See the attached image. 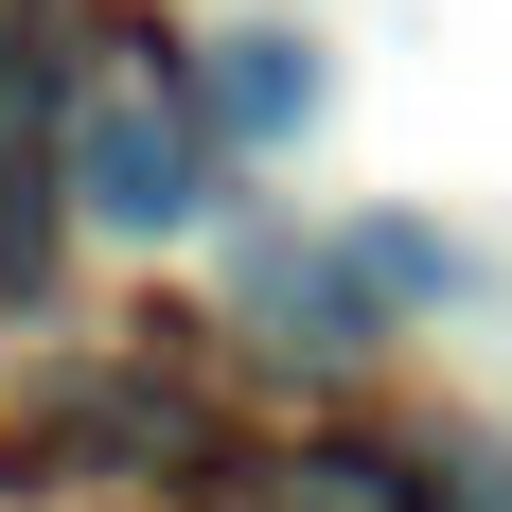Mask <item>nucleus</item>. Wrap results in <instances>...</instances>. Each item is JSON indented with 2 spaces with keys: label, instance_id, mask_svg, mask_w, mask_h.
<instances>
[{
  "label": "nucleus",
  "instance_id": "nucleus-3",
  "mask_svg": "<svg viewBox=\"0 0 512 512\" xmlns=\"http://www.w3.org/2000/svg\"><path fill=\"white\" fill-rule=\"evenodd\" d=\"M336 265H354V301H477V265L424 230V212H354L336 230Z\"/></svg>",
  "mask_w": 512,
  "mask_h": 512
},
{
  "label": "nucleus",
  "instance_id": "nucleus-5",
  "mask_svg": "<svg viewBox=\"0 0 512 512\" xmlns=\"http://www.w3.org/2000/svg\"><path fill=\"white\" fill-rule=\"evenodd\" d=\"M477 512H512V495H477Z\"/></svg>",
  "mask_w": 512,
  "mask_h": 512
},
{
  "label": "nucleus",
  "instance_id": "nucleus-4",
  "mask_svg": "<svg viewBox=\"0 0 512 512\" xmlns=\"http://www.w3.org/2000/svg\"><path fill=\"white\" fill-rule=\"evenodd\" d=\"M230 512H442L424 477H389V460H354V442H318V460H265Z\"/></svg>",
  "mask_w": 512,
  "mask_h": 512
},
{
  "label": "nucleus",
  "instance_id": "nucleus-2",
  "mask_svg": "<svg viewBox=\"0 0 512 512\" xmlns=\"http://www.w3.org/2000/svg\"><path fill=\"white\" fill-rule=\"evenodd\" d=\"M195 124H212V142H301V124H318V36L248 18V36L195 71Z\"/></svg>",
  "mask_w": 512,
  "mask_h": 512
},
{
  "label": "nucleus",
  "instance_id": "nucleus-1",
  "mask_svg": "<svg viewBox=\"0 0 512 512\" xmlns=\"http://www.w3.org/2000/svg\"><path fill=\"white\" fill-rule=\"evenodd\" d=\"M71 195H89L106 230H195L212 124H177V106H142V89H89L71 106Z\"/></svg>",
  "mask_w": 512,
  "mask_h": 512
}]
</instances>
